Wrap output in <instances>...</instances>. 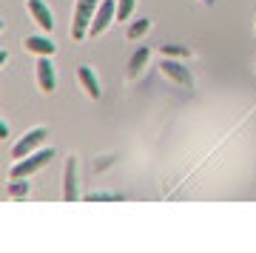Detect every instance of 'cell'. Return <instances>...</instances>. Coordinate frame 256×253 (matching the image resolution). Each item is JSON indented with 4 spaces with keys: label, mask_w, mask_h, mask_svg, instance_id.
<instances>
[{
    "label": "cell",
    "mask_w": 256,
    "mask_h": 253,
    "mask_svg": "<svg viewBox=\"0 0 256 253\" xmlns=\"http://www.w3.org/2000/svg\"><path fill=\"white\" fill-rule=\"evenodd\" d=\"M48 136V131L46 128H34V131H28L26 136H23V140H20L18 145H14V151H12V156H18V160H23V156L26 154H32V151H34L37 145L43 142V140H46Z\"/></svg>",
    "instance_id": "6"
},
{
    "label": "cell",
    "mask_w": 256,
    "mask_h": 253,
    "mask_svg": "<svg viewBox=\"0 0 256 253\" xmlns=\"http://www.w3.org/2000/svg\"><path fill=\"white\" fill-rule=\"evenodd\" d=\"M134 3H137V0H120V3H117V20H128V18H131Z\"/></svg>",
    "instance_id": "14"
},
{
    "label": "cell",
    "mask_w": 256,
    "mask_h": 253,
    "mask_svg": "<svg viewBox=\"0 0 256 253\" xmlns=\"http://www.w3.org/2000/svg\"><path fill=\"white\" fill-rule=\"evenodd\" d=\"M26 48H28V52H37V54H48V57H52L57 46L52 43L48 37H37L34 34V37H28V40H26Z\"/></svg>",
    "instance_id": "10"
},
{
    "label": "cell",
    "mask_w": 256,
    "mask_h": 253,
    "mask_svg": "<svg viewBox=\"0 0 256 253\" xmlns=\"http://www.w3.org/2000/svg\"><path fill=\"white\" fill-rule=\"evenodd\" d=\"M114 12H117V6H114V0H100V9H97V14H94L92 26H88V34H102L106 28L114 23Z\"/></svg>",
    "instance_id": "3"
},
{
    "label": "cell",
    "mask_w": 256,
    "mask_h": 253,
    "mask_svg": "<svg viewBox=\"0 0 256 253\" xmlns=\"http://www.w3.org/2000/svg\"><path fill=\"white\" fill-rule=\"evenodd\" d=\"M162 54L165 57H188L191 52H188L185 46H180V43H162Z\"/></svg>",
    "instance_id": "12"
},
{
    "label": "cell",
    "mask_w": 256,
    "mask_h": 253,
    "mask_svg": "<svg viewBox=\"0 0 256 253\" xmlns=\"http://www.w3.org/2000/svg\"><path fill=\"white\" fill-rule=\"evenodd\" d=\"M77 77H80V82H82V88H86V94L92 100H100V82H97V77H94V72L88 68V66H80V72H77Z\"/></svg>",
    "instance_id": "9"
},
{
    "label": "cell",
    "mask_w": 256,
    "mask_h": 253,
    "mask_svg": "<svg viewBox=\"0 0 256 253\" xmlns=\"http://www.w3.org/2000/svg\"><path fill=\"white\" fill-rule=\"evenodd\" d=\"M37 82H40V91H46V94H52L57 88L54 66H52L48 54H40V60H37Z\"/></svg>",
    "instance_id": "4"
},
{
    "label": "cell",
    "mask_w": 256,
    "mask_h": 253,
    "mask_svg": "<svg viewBox=\"0 0 256 253\" xmlns=\"http://www.w3.org/2000/svg\"><path fill=\"white\" fill-rule=\"evenodd\" d=\"M92 202H120L122 196H114V194H92Z\"/></svg>",
    "instance_id": "16"
},
{
    "label": "cell",
    "mask_w": 256,
    "mask_h": 253,
    "mask_svg": "<svg viewBox=\"0 0 256 253\" xmlns=\"http://www.w3.org/2000/svg\"><path fill=\"white\" fill-rule=\"evenodd\" d=\"M6 136H9V126H6V122H0V140H6Z\"/></svg>",
    "instance_id": "17"
},
{
    "label": "cell",
    "mask_w": 256,
    "mask_h": 253,
    "mask_svg": "<svg viewBox=\"0 0 256 253\" xmlns=\"http://www.w3.org/2000/svg\"><path fill=\"white\" fill-rule=\"evenodd\" d=\"M160 68H162L165 77H171L174 82H180V86H185V88H194V77L188 74V68H185V66H180L176 60L165 57L162 63H160Z\"/></svg>",
    "instance_id": "5"
},
{
    "label": "cell",
    "mask_w": 256,
    "mask_h": 253,
    "mask_svg": "<svg viewBox=\"0 0 256 253\" xmlns=\"http://www.w3.org/2000/svg\"><path fill=\"white\" fill-rule=\"evenodd\" d=\"M63 202H77V160H66V180H63Z\"/></svg>",
    "instance_id": "7"
},
{
    "label": "cell",
    "mask_w": 256,
    "mask_h": 253,
    "mask_svg": "<svg viewBox=\"0 0 256 253\" xmlns=\"http://www.w3.org/2000/svg\"><path fill=\"white\" fill-rule=\"evenodd\" d=\"M97 9H100V0H77L74 20H72V37L74 40H82V37L88 34V26H92Z\"/></svg>",
    "instance_id": "1"
},
{
    "label": "cell",
    "mask_w": 256,
    "mask_h": 253,
    "mask_svg": "<svg viewBox=\"0 0 256 253\" xmlns=\"http://www.w3.org/2000/svg\"><path fill=\"white\" fill-rule=\"evenodd\" d=\"M52 156H54L52 148H43V151H37V154H32V156H23V160L9 171V176L12 180H23V176H28V174H37L43 165L52 162Z\"/></svg>",
    "instance_id": "2"
},
{
    "label": "cell",
    "mask_w": 256,
    "mask_h": 253,
    "mask_svg": "<svg viewBox=\"0 0 256 253\" xmlns=\"http://www.w3.org/2000/svg\"><path fill=\"white\" fill-rule=\"evenodd\" d=\"M148 28H151V23H148V20H137L134 26L128 28V37H131V40H137V37H142V34H146Z\"/></svg>",
    "instance_id": "15"
},
{
    "label": "cell",
    "mask_w": 256,
    "mask_h": 253,
    "mask_svg": "<svg viewBox=\"0 0 256 253\" xmlns=\"http://www.w3.org/2000/svg\"><path fill=\"white\" fill-rule=\"evenodd\" d=\"M12 199H18V196H26L28 194V182H23V180H12V185H9V190H6Z\"/></svg>",
    "instance_id": "13"
},
{
    "label": "cell",
    "mask_w": 256,
    "mask_h": 253,
    "mask_svg": "<svg viewBox=\"0 0 256 253\" xmlns=\"http://www.w3.org/2000/svg\"><path fill=\"white\" fill-rule=\"evenodd\" d=\"M146 60H148V48L142 46V48H140V52H134V57H131V66H128V74H131V77H137V74H140V68L146 66Z\"/></svg>",
    "instance_id": "11"
},
{
    "label": "cell",
    "mask_w": 256,
    "mask_h": 253,
    "mask_svg": "<svg viewBox=\"0 0 256 253\" xmlns=\"http://www.w3.org/2000/svg\"><path fill=\"white\" fill-rule=\"evenodd\" d=\"M28 12H32V18L37 20V26L43 28V32H52L54 28V18H52V12L43 0H28Z\"/></svg>",
    "instance_id": "8"
}]
</instances>
